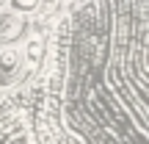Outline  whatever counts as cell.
Masks as SVG:
<instances>
[{"label":"cell","instance_id":"cell-1","mask_svg":"<svg viewBox=\"0 0 149 144\" xmlns=\"http://www.w3.org/2000/svg\"><path fill=\"white\" fill-rule=\"evenodd\" d=\"M28 36V17L19 11H3L0 14V47L17 44Z\"/></svg>","mask_w":149,"mask_h":144},{"label":"cell","instance_id":"cell-2","mask_svg":"<svg viewBox=\"0 0 149 144\" xmlns=\"http://www.w3.org/2000/svg\"><path fill=\"white\" fill-rule=\"evenodd\" d=\"M19 67H22V55H19V50H17L14 44H6V47L0 50V86L8 83V80L14 78L17 72H19Z\"/></svg>","mask_w":149,"mask_h":144},{"label":"cell","instance_id":"cell-3","mask_svg":"<svg viewBox=\"0 0 149 144\" xmlns=\"http://www.w3.org/2000/svg\"><path fill=\"white\" fill-rule=\"evenodd\" d=\"M44 50H47V42H44V33H36L25 42V50H19L22 61L28 64V70H36L44 58Z\"/></svg>","mask_w":149,"mask_h":144},{"label":"cell","instance_id":"cell-4","mask_svg":"<svg viewBox=\"0 0 149 144\" xmlns=\"http://www.w3.org/2000/svg\"><path fill=\"white\" fill-rule=\"evenodd\" d=\"M6 3L11 6V11H19V14L31 17V14H36V8L42 6V0H6Z\"/></svg>","mask_w":149,"mask_h":144},{"label":"cell","instance_id":"cell-5","mask_svg":"<svg viewBox=\"0 0 149 144\" xmlns=\"http://www.w3.org/2000/svg\"><path fill=\"white\" fill-rule=\"evenodd\" d=\"M3 6H6V0H0V8H3Z\"/></svg>","mask_w":149,"mask_h":144}]
</instances>
